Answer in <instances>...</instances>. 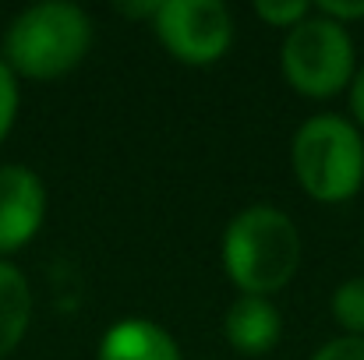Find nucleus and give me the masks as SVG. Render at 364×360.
Wrapping results in <instances>:
<instances>
[{
  "label": "nucleus",
  "instance_id": "obj_1",
  "mask_svg": "<svg viewBox=\"0 0 364 360\" xmlns=\"http://www.w3.org/2000/svg\"><path fill=\"white\" fill-rule=\"evenodd\" d=\"M92 50V18L68 0H43L11 18L0 60L14 78L53 82L71 75Z\"/></svg>",
  "mask_w": 364,
  "mask_h": 360
},
{
  "label": "nucleus",
  "instance_id": "obj_2",
  "mask_svg": "<svg viewBox=\"0 0 364 360\" xmlns=\"http://www.w3.org/2000/svg\"><path fill=\"white\" fill-rule=\"evenodd\" d=\"M220 258L241 297H272L301 268V234L283 209L247 205L227 223Z\"/></svg>",
  "mask_w": 364,
  "mask_h": 360
},
{
  "label": "nucleus",
  "instance_id": "obj_3",
  "mask_svg": "<svg viewBox=\"0 0 364 360\" xmlns=\"http://www.w3.org/2000/svg\"><path fill=\"white\" fill-rule=\"evenodd\" d=\"M290 166L301 191L322 205L350 202L364 184V138L340 114L308 117L290 145Z\"/></svg>",
  "mask_w": 364,
  "mask_h": 360
},
{
  "label": "nucleus",
  "instance_id": "obj_4",
  "mask_svg": "<svg viewBox=\"0 0 364 360\" xmlns=\"http://www.w3.org/2000/svg\"><path fill=\"white\" fill-rule=\"evenodd\" d=\"M279 64L294 92L308 99H333L354 82V39L347 25L315 11L287 32Z\"/></svg>",
  "mask_w": 364,
  "mask_h": 360
},
{
  "label": "nucleus",
  "instance_id": "obj_5",
  "mask_svg": "<svg viewBox=\"0 0 364 360\" xmlns=\"http://www.w3.org/2000/svg\"><path fill=\"white\" fill-rule=\"evenodd\" d=\"M152 28L163 50L188 67L216 64L234 43V14L220 0H159Z\"/></svg>",
  "mask_w": 364,
  "mask_h": 360
},
{
  "label": "nucleus",
  "instance_id": "obj_6",
  "mask_svg": "<svg viewBox=\"0 0 364 360\" xmlns=\"http://www.w3.org/2000/svg\"><path fill=\"white\" fill-rule=\"evenodd\" d=\"M46 219V184L32 166H0V258L21 251Z\"/></svg>",
  "mask_w": 364,
  "mask_h": 360
},
{
  "label": "nucleus",
  "instance_id": "obj_7",
  "mask_svg": "<svg viewBox=\"0 0 364 360\" xmlns=\"http://www.w3.org/2000/svg\"><path fill=\"white\" fill-rule=\"evenodd\" d=\"M223 332L241 357H262L279 343L283 318L269 297H237L223 318Z\"/></svg>",
  "mask_w": 364,
  "mask_h": 360
},
{
  "label": "nucleus",
  "instance_id": "obj_8",
  "mask_svg": "<svg viewBox=\"0 0 364 360\" xmlns=\"http://www.w3.org/2000/svg\"><path fill=\"white\" fill-rule=\"evenodd\" d=\"M96 360H184L177 339L149 322V318H124L110 325L100 339Z\"/></svg>",
  "mask_w": 364,
  "mask_h": 360
},
{
  "label": "nucleus",
  "instance_id": "obj_9",
  "mask_svg": "<svg viewBox=\"0 0 364 360\" xmlns=\"http://www.w3.org/2000/svg\"><path fill=\"white\" fill-rule=\"evenodd\" d=\"M32 325V286L18 265L0 258V360L14 354Z\"/></svg>",
  "mask_w": 364,
  "mask_h": 360
},
{
  "label": "nucleus",
  "instance_id": "obj_10",
  "mask_svg": "<svg viewBox=\"0 0 364 360\" xmlns=\"http://www.w3.org/2000/svg\"><path fill=\"white\" fill-rule=\"evenodd\" d=\"M329 307H333V318L343 329V336H361L364 339V279L361 276L343 279L333 290Z\"/></svg>",
  "mask_w": 364,
  "mask_h": 360
},
{
  "label": "nucleus",
  "instance_id": "obj_11",
  "mask_svg": "<svg viewBox=\"0 0 364 360\" xmlns=\"http://www.w3.org/2000/svg\"><path fill=\"white\" fill-rule=\"evenodd\" d=\"M255 14H258L265 25L290 32L294 25H301V21L311 14V4H308V0H258V4H255Z\"/></svg>",
  "mask_w": 364,
  "mask_h": 360
},
{
  "label": "nucleus",
  "instance_id": "obj_12",
  "mask_svg": "<svg viewBox=\"0 0 364 360\" xmlns=\"http://www.w3.org/2000/svg\"><path fill=\"white\" fill-rule=\"evenodd\" d=\"M18 103H21V92H18V78L14 71L0 60V141L11 134L14 117H18Z\"/></svg>",
  "mask_w": 364,
  "mask_h": 360
},
{
  "label": "nucleus",
  "instance_id": "obj_13",
  "mask_svg": "<svg viewBox=\"0 0 364 360\" xmlns=\"http://www.w3.org/2000/svg\"><path fill=\"white\" fill-rule=\"evenodd\" d=\"M311 360H364V339L361 336H340L329 339L322 350H315Z\"/></svg>",
  "mask_w": 364,
  "mask_h": 360
},
{
  "label": "nucleus",
  "instance_id": "obj_14",
  "mask_svg": "<svg viewBox=\"0 0 364 360\" xmlns=\"http://www.w3.org/2000/svg\"><path fill=\"white\" fill-rule=\"evenodd\" d=\"M318 14H326V18L347 25V21L364 18V0H322V4H318Z\"/></svg>",
  "mask_w": 364,
  "mask_h": 360
},
{
  "label": "nucleus",
  "instance_id": "obj_15",
  "mask_svg": "<svg viewBox=\"0 0 364 360\" xmlns=\"http://www.w3.org/2000/svg\"><path fill=\"white\" fill-rule=\"evenodd\" d=\"M350 114L364 127V64L354 71V82H350Z\"/></svg>",
  "mask_w": 364,
  "mask_h": 360
},
{
  "label": "nucleus",
  "instance_id": "obj_16",
  "mask_svg": "<svg viewBox=\"0 0 364 360\" xmlns=\"http://www.w3.org/2000/svg\"><path fill=\"white\" fill-rule=\"evenodd\" d=\"M156 7H159V0H152V4H121V11L131 14V18H152Z\"/></svg>",
  "mask_w": 364,
  "mask_h": 360
}]
</instances>
